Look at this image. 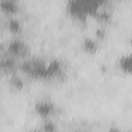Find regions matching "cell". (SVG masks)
I'll use <instances>...</instances> for the list:
<instances>
[{
  "label": "cell",
  "instance_id": "6da1fadb",
  "mask_svg": "<svg viewBox=\"0 0 132 132\" xmlns=\"http://www.w3.org/2000/svg\"><path fill=\"white\" fill-rule=\"evenodd\" d=\"M66 9L70 16L81 23L86 22L88 16H90L85 0H70L66 4Z\"/></svg>",
  "mask_w": 132,
  "mask_h": 132
},
{
  "label": "cell",
  "instance_id": "7a4b0ae2",
  "mask_svg": "<svg viewBox=\"0 0 132 132\" xmlns=\"http://www.w3.org/2000/svg\"><path fill=\"white\" fill-rule=\"evenodd\" d=\"M33 109L38 117H40L42 120H46V119H51L55 114L57 110V105L52 100L42 99L35 102Z\"/></svg>",
  "mask_w": 132,
  "mask_h": 132
},
{
  "label": "cell",
  "instance_id": "3957f363",
  "mask_svg": "<svg viewBox=\"0 0 132 132\" xmlns=\"http://www.w3.org/2000/svg\"><path fill=\"white\" fill-rule=\"evenodd\" d=\"M8 56L13 58H25L29 54V46L20 38H12L7 44Z\"/></svg>",
  "mask_w": 132,
  "mask_h": 132
},
{
  "label": "cell",
  "instance_id": "277c9868",
  "mask_svg": "<svg viewBox=\"0 0 132 132\" xmlns=\"http://www.w3.org/2000/svg\"><path fill=\"white\" fill-rule=\"evenodd\" d=\"M62 72L63 64L59 59H52L48 63H46V80L58 77Z\"/></svg>",
  "mask_w": 132,
  "mask_h": 132
},
{
  "label": "cell",
  "instance_id": "5b68a950",
  "mask_svg": "<svg viewBox=\"0 0 132 132\" xmlns=\"http://www.w3.org/2000/svg\"><path fill=\"white\" fill-rule=\"evenodd\" d=\"M100 47V41L93 37H85L80 42V48L84 53L88 55H94L98 52Z\"/></svg>",
  "mask_w": 132,
  "mask_h": 132
},
{
  "label": "cell",
  "instance_id": "8992f818",
  "mask_svg": "<svg viewBox=\"0 0 132 132\" xmlns=\"http://www.w3.org/2000/svg\"><path fill=\"white\" fill-rule=\"evenodd\" d=\"M1 11L7 14L9 18L14 16L20 10V5L16 0H1L0 1Z\"/></svg>",
  "mask_w": 132,
  "mask_h": 132
},
{
  "label": "cell",
  "instance_id": "52a82bcc",
  "mask_svg": "<svg viewBox=\"0 0 132 132\" xmlns=\"http://www.w3.org/2000/svg\"><path fill=\"white\" fill-rule=\"evenodd\" d=\"M119 69L125 74H132V53L121 56L118 60Z\"/></svg>",
  "mask_w": 132,
  "mask_h": 132
},
{
  "label": "cell",
  "instance_id": "ba28073f",
  "mask_svg": "<svg viewBox=\"0 0 132 132\" xmlns=\"http://www.w3.org/2000/svg\"><path fill=\"white\" fill-rule=\"evenodd\" d=\"M93 18L100 24V25H107L112 20V13L107 8L100 7L99 10L93 15Z\"/></svg>",
  "mask_w": 132,
  "mask_h": 132
},
{
  "label": "cell",
  "instance_id": "9c48e42d",
  "mask_svg": "<svg viewBox=\"0 0 132 132\" xmlns=\"http://www.w3.org/2000/svg\"><path fill=\"white\" fill-rule=\"evenodd\" d=\"M7 29L11 34L18 35L23 30V25L21 21L15 16H10L7 21Z\"/></svg>",
  "mask_w": 132,
  "mask_h": 132
},
{
  "label": "cell",
  "instance_id": "30bf717a",
  "mask_svg": "<svg viewBox=\"0 0 132 132\" xmlns=\"http://www.w3.org/2000/svg\"><path fill=\"white\" fill-rule=\"evenodd\" d=\"M8 84H9L10 88L13 89L14 91H22L25 87L24 80L22 79V77L20 75H16V74H11V76L9 77Z\"/></svg>",
  "mask_w": 132,
  "mask_h": 132
},
{
  "label": "cell",
  "instance_id": "8fae6325",
  "mask_svg": "<svg viewBox=\"0 0 132 132\" xmlns=\"http://www.w3.org/2000/svg\"><path fill=\"white\" fill-rule=\"evenodd\" d=\"M15 58L13 57H5L1 60V69L2 71H5V72H11L12 69H14V66H15Z\"/></svg>",
  "mask_w": 132,
  "mask_h": 132
},
{
  "label": "cell",
  "instance_id": "7c38bea8",
  "mask_svg": "<svg viewBox=\"0 0 132 132\" xmlns=\"http://www.w3.org/2000/svg\"><path fill=\"white\" fill-rule=\"evenodd\" d=\"M41 131L42 132H56L57 131V125L52 119L43 120Z\"/></svg>",
  "mask_w": 132,
  "mask_h": 132
},
{
  "label": "cell",
  "instance_id": "4fadbf2b",
  "mask_svg": "<svg viewBox=\"0 0 132 132\" xmlns=\"http://www.w3.org/2000/svg\"><path fill=\"white\" fill-rule=\"evenodd\" d=\"M105 37H106V31H105L104 27L103 26L98 27L95 31V38L98 41H102L103 39H105Z\"/></svg>",
  "mask_w": 132,
  "mask_h": 132
},
{
  "label": "cell",
  "instance_id": "5bb4252c",
  "mask_svg": "<svg viewBox=\"0 0 132 132\" xmlns=\"http://www.w3.org/2000/svg\"><path fill=\"white\" fill-rule=\"evenodd\" d=\"M107 132H124V131L121 130V129H120L119 127H117V126H110V127L108 128Z\"/></svg>",
  "mask_w": 132,
  "mask_h": 132
},
{
  "label": "cell",
  "instance_id": "9a60e30c",
  "mask_svg": "<svg viewBox=\"0 0 132 132\" xmlns=\"http://www.w3.org/2000/svg\"><path fill=\"white\" fill-rule=\"evenodd\" d=\"M73 132H86L85 130H81V129H77V130H74Z\"/></svg>",
  "mask_w": 132,
  "mask_h": 132
},
{
  "label": "cell",
  "instance_id": "2e32d148",
  "mask_svg": "<svg viewBox=\"0 0 132 132\" xmlns=\"http://www.w3.org/2000/svg\"><path fill=\"white\" fill-rule=\"evenodd\" d=\"M129 44H130V46L132 47V37H131V38L129 39Z\"/></svg>",
  "mask_w": 132,
  "mask_h": 132
},
{
  "label": "cell",
  "instance_id": "e0dca14e",
  "mask_svg": "<svg viewBox=\"0 0 132 132\" xmlns=\"http://www.w3.org/2000/svg\"><path fill=\"white\" fill-rule=\"evenodd\" d=\"M31 132H42L41 130H33V131H31Z\"/></svg>",
  "mask_w": 132,
  "mask_h": 132
}]
</instances>
